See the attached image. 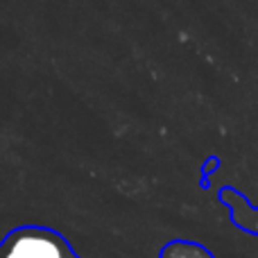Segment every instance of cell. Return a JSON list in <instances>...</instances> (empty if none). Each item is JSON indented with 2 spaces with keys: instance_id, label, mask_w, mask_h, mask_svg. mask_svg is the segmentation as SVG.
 <instances>
[{
  "instance_id": "cell-1",
  "label": "cell",
  "mask_w": 258,
  "mask_h": 258,
  "mask_svg": "<svg viewBox=\"0 0 258 258\" xmlns=\"http://www.w3.org/2000/svg\"><path fill=\"white\" fill-rule=\"evenodd\" d=\"M0 258H82L63 233L50 227H18L0 242Z\"/></svg>"
},
{
  "instance_id": "cell-2",
  "label": "cell",
  "mask_w": 258,
  "mask_h": 258,
  "mask_svg": "<svg viewBox=\"0 0 258 258\" xmlns=\"http://www.w3.org/2000/svg\"><path fill=\"white\" fill-rule=\"evenodd\" d=\"M159 258H215L206 247L192 240H172L161 249Z\"/></svg>"
}]
</instances>
